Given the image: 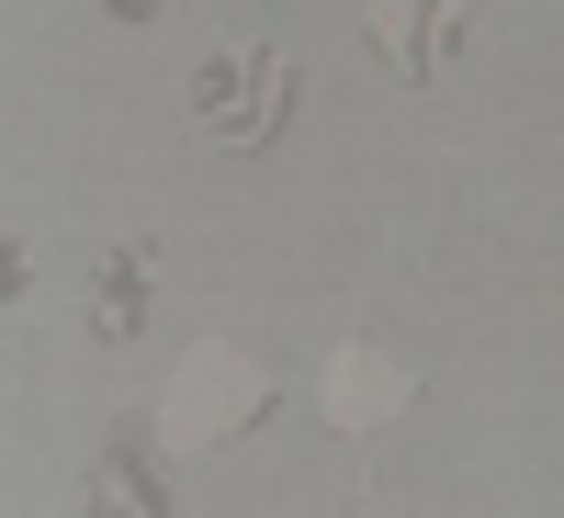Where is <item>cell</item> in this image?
<instances>
[{
  "instance_id": "6da1fadb",
  "label": "cell",
  "mask_w": 564,
  "mask_h": 518,
  "mask_svg": "<svg viewBox=\"0 0 564 518\" xmlns=\"http://www.w3.org/2000/svg\"><path fill=\"white\" fill-rule=\"evenodd\" d=\"M260 406H271V372H260V361H238V350H193V361H181V384H170V417H159V429H170L181 451H204L215 429H249Z\"/></svg>"
},
{
  "instance_id": "277c9868",
  "label": "cell",
  "mask_w": 564,
  "mask_h": 518,
  "mask_svg": "<svg viewBox=\"0 0 564 518\" xmlns=\"http://www.w3.org/2000/svg\"><path fill=\"white\" fill-rule=\"evenodd\" d=\"M135 316H148V282H135V260H102V305H90V327H102V339H124Z\"/></svg>"
},
{
  "instance_id": "7a4b0ae2",
  "label": "cell",
  "mask_w": 564,
  "mask_h": 518,
  "mask_svg": "<svg viewBox=\"0 0 564 518\" xmlns=\"http://www.w3.org/2000/svg\"><path fill=\"white\" fill-rule=\"evenodd\" d=\"M282 57H260V45H238V57H204V79H193V113H204V135H271L282 124Z\"/></svg>"
},
{
  "instance_id": "3957f363",
  "label": "cell",
  "mask_w": 564,
  "mask_h": 518,
  "mask_svg": "<svg viewBox=\"0 0 564 518\" xmlns=\"http://www.w3.org/2000/svg\"><path fill=\"white\" fill-rule=\"evenodd\" d=\"M384 406H406V372L384 350H339V372H327V417H339V429H372Z\"/></svg>"
}]
</instances>
